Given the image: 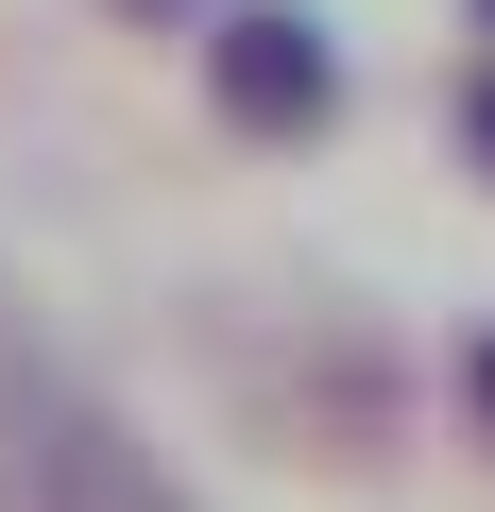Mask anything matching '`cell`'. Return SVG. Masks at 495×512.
<instances>
[{
    "label": "cell",
    "instance_id": "4",
    "mask_svg": "<svg viewBox=\"0 0 495 512\" xmlns=\"http://www.w3.org/2000/svg\"><path fill=\"white\" fill-rule=\"evenodd\" d=\"M461 137H478V154H495V69H478V103H461Z\"/></svg>",
    "mask_w": 495,
    "mask_h": 512
},
{
    "label": "cell",
    "instance_id": "5",
    "mask_svg": "<svg viewBox=\"0 0 495 512\" xmlns=\"http://www.w3.org/2000/svg\"><path fill=\"white\" fill-rule=\"evenodd\" d=\"M120 18H188V0H120Z\"/></svg>",
    "mask_w": 495,
    "mask_h": 512
},
{
    "label": "cell",
    "instance_id": "3",
    "mask_svg": "<svg viewBox=\"0 0 495 512\" xmlns=\"http://www.w3.org/2000/svg\"><path fill=\"white\" fill-rule=\"evenodd\" d=\"M461 393H478V427H495V325H478V359H461Z\"/></svg>",
    "mask_w": 495,
    "mask_h": 512
},
{
    "label": "cell",
    "instance_id": "1",
    "mask_svg": "<svg viewBox=\"0 0 495 512\" xmlns=\"http://www.w3.org/2000/svg\"><path fill=\"white\" fill-rule=\"evenodd\" d=\"M0 512H188V478L120 427V393L35 308H0Z\"/></svg>",
    "mask_w": 495,
    "mask_h": 512
},
{
    "label": "cell",
    "instance_id": "6",
    "mask_svg": "<svg viewBox=\"0 0 495 512\" xmlns=\"http://www.w3.org/2000/svg\"><path fill=\"white\" fill-rule=\"evenodd\" d=\"M478 35H495V0H478Z\"/></svg>",
    "mask_w": 495,
    "mask_h": 512
},
{
    "label": "cell",
    "instance_id": "2",
    "mask_svg": "<svg viewBox=\"0 0 495 512\" xmlns=\"http://www.w3.org/2000/svg\"><path fill=\"white\" fill-rule=\"evenodd\" d=\"M205 103H222V137H325L342 120V35L308 18V0H222Z\"/></svg>",
    "mask_w": 495,
    "mask_h": 512
}]
</instances>
